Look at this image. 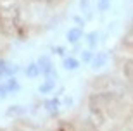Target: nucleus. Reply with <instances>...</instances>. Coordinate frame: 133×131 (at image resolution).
<instances>
[{
  "label": "nucleus",
  "instance_id": "nucleus-17",
  "mask_svg": "<svg viewBox=\"0 0 133 131\" xmlns=\"http://www.w3.org/2000/svg\"><path fill=\"white\" fill-rule=\"evenodd\" d=\"M97 9H99L100 12H105V10L109 9V2H104V0H99V4H97Z\"/></svg>",
  "mask_w": 133,
  "mask_h": 131
},
{
  "label": "nucleus",
  "instance_id": "nucleus-13",
  "mask_svg": "<svg viewBox=\"0 0 133 131\" xmlns=\"http://www.w3.org/2000/svg\"><path fill=\"white\" fill-rule=\"evenodd\" d=\"M7 85V90H9V93H16V92H19V88H21V85L17 81H16L14 78H9V81L5 83Z\"/></svg>",
  "mask_w": 133,
  "mask_h": 131
},
{
  "label": "nucleus",
  "instance_id": "nucleus-11",
  "mask_svg": "<svg viewBox=\"0 0 133 131\" xmlns=\"http://www.w3.org/2000/svg\"><path fill=\"white\" fill-rule=\"evenodd\" d=\"M26 112V109L24 107H19V105H12V107H9V109H7V116H23V114H24Z\"/></svg>",
  "mask_w": 133,
  "mask_h": 131
},
{
  "label": "nucleus",
  "instance_id": "nucleus-3",
  "mask_svg": "<svg viewBox=\"0 0 133 131\" xmlns=\"http://www.w3.org/2000/svg\"><path fill=\"white\" fill-rule=\"evenodd\" d=\"M38 66H40V69H42L43 76H47V79H52L55 76L54 66H52V62H50L49 55H42V57L38 59Z\"/></svg>",
  "mask_w": 133,
  "mask_h": 131
},
{
  "label": "nucleus",
  "instance_id": "nucleus-14",
  "mask_svg": "<svg viewBox=\"0 0 133 131\" xmlns=\"http://www.w3.org/2000/svg\"><path fill=\"white\" fill-rule=\"evenodd\" d=\"M54 131H74V126L71 124V122H68V121H61Z\"/></svg>",
  "mask_w": 133,
  "mask_h": 131
},
{
  "label": "nucleus",
  "instance_id": "nucleus-22",
  "mask_svg": "<svg viewBox=\"0 0 133 131\" xmlns=\"http://www.w3.org/2000/svg\"><path fill=\"white\" fill-rule=\"evenodd\" d=\"M71 104H73V98L68 97V98H66V105H71Z\"/></svg>",
  "mask_w": 133,
  "mask_h": 131
},
{
  "label": "nucleus",
  "instance_id": "nucleus-19",
  "mask_svg": "<svg viewBox=\"0 0 133 131\" xmlns=\"http://www.w3.org/2000/svg\"><path fill=\"white\" fill-rule=\"evenodd\" d=\"M88 4H90V0H79V9L87 10V9H88Z\"/></svg>",
  "mask_w": 133,
  "mask_h": 131
},
{
  "label": "nucleus",
  "instance_id": "nucleus-5",
  "mask_svg": "<svg viewBox=\"0 0 133 131\" xmlns=\"http://www.w3.org/2000/svg\"><path fill=\"white\" fill-rule=\"evenodd\" d=\"M61 107V100L59 98H50V100H47V102H43V109L49 114H55V112L59 111Z\"/></svg>",
  "mask_w": 133,
  "mask_h": 131
},
{
  "label": "nucleus",
  "instance_id": "nucleus-16",
  "mask_svg": "<svg viewBox=\"0 0 133 131\" xmlns=\"http://www.w3.org/2000/svg\"><path fill=\"white\" fill-rule=\"evenodd\" d=\"M97 38H99V35L95 33V31L88 35V43H90V47H95V43H97Z\"/></svg>",
  "mask_w": 133,
  "mask_h": 131
},
{
  "label": "nucleus",
  "instance_id": "nucleus-1",
  "mask_svg": "<svg viewBox=\"0 0 133 131\" xmlns=\"http://www.w3.org/2000/svg\"><path fill=\"white\" fill-rule=\"evenodd\" d=\"M0 28L9 36H14L21 31V9L17 4L0 7Z\"/></svg>",
  "mask_w": 133,
  "mask_h": 131
},
{
  "label": "nucleus",
  "instance_id": "nucleus-6",
  "mask_svg": "<svg viewBox=\"0 0 133 131\" xmlns=\"http://www.w3.org/2000/svg\"><path fill=\"white\" fill-rule=\"evenodd\" d=\"M81 36H83L81 28H71L68 31V35H66V38H68L69 43H76V42H79V40H81Z\"/></svg>",
  "mask_w": 133,
  "mask_h": 131
},
{
  "label": "nucleus",
  "instance_id": "nucleus-4",
  "mask_svg": "<svg viewBox=\"0 0 133 131\" xmlns=\"http://www.w3.org/2000/svg\"><path fill=\"white\" fill-rule=\"evenodd\" d=\"M105 62H107V53H105V52H99V53H95L94 60H92V67L97 71V69L104 67Z\"/></svg>",
  "mask_w": 133,
  "mask_h": 131
},
{
  "label": "nucleus",
  "instance_id": "nucleus-2",
  "mask_svg": "<svg viewBox=\"0 0 133 131\" xmlns=\"http://www.w3.org/2000/svg\"><path fill=\"white\" fill-rule=\"evenodd\" d=\"M116 100V95L112 92H97V93H92L88 98V107H90V112L94 114L95 117H99L100 122L104 121V111L107 109L111 104Z\"/></svg>",
  "mask_w": 133,
  "mask_h": 131
},
{
  "label": "nucleus",
  "instance_id": "nucleus-20",
  "mask_svg": "<svg viewBox=\"0 0 133 131\" xmlns=\"http://www.w3.org/2000/svg\"><path fill=\"white\" fill-rule=\"evenodd\" d=\"M73 21H74V23H76V24H78V28H79V26H83V24H85V21L81 19L79 16H74V17H73Z\"/></svg>",
  "mask_w": 133,
  "mask_h": 131
},
{
  "label": "nucleus",
  "instance_id": "nucleus-10",
  "mask_svg": "<svg viewBox=\"0 0 133 131\" xmlns=\"http://www.w3.org/2000/svg\"><path fill=\"white\" fill-rule=\"evenodd\" d=\"M54 86H55L54 79H45V81L38 86V92L40 93H50L52 90H54Z\"/></svg>",
  "mask_w": 133,
  "mask_h": 131
},
{
  "label": "nucleus",
  "instance_id": "nucleus-21",
  "mask_svg": "<svg viewBox=\"0 0 133 131\" xmlns=\"http://www.w3.org/2000/svg\"><path fill=\"white\" fill-rule=\"evenodd\" d=\"M54 52L57 53V55H64V47H55Z\"/></svg>",
  "mask_w": 133,
  "mask_h": 131
},
{
  "label": "nucleus",
  "instance_id": "nucleus-9",
  "mask_svg": "<svg viewBox=\"0 0 133 131\" xmlns=\"http://www.w3.org/2000/svg\"><path fill=\"white\" fill-rule=\"evenodd\" d=\"M121 69H123L124 76L133 81V59H126V60L123 62V67H121Z\"/></svg>",
  "mask_w": 133,
  "mask_h": 131
},
{
  "label": "nucleus",
  "instance_id": "nucleus-8",
  "mask_svg": "<svg viewBox=\"0 0 133 131\" xmlns=\"http://www.w3.org/2000/svg\"><path fill=\"white\" fill-rule=\"evenodd\" d=\"M79 60L78 59H74V57H68V59H64V62H62V66H64V69L66 71H76V69L79 67Z\"/></svg>",
  "mask_w": 133,
  "mask_h": 131
},
{
  "label": "nucleus",
  "instance_id": "nucleus-12",
  "mask_svg": "<svg viewBox=\"0 0 133 131\" xmlns=\"http://www.w3.org/2000/svg\"><path fill=\"white\" fill-rule=\"evenodd\" d=\"M9 67L10 64L4 59H0V78H9Z\"/></svg>",
  "mask_w": 133,
  "mask_h": 131
},
{
  "label": "nucleus",
  "instance_id": "nucleus-15",
  "mask_svg": "<svg viewBox=\"0 0 133 131\" xmlns=\"http://www.w3.org/2000/svg\"><path fill=\"white\" fill-rule=\"evenodd\" d=\"M94 53H92V50H83L81 52V62H92L94 60Z\"/></svg>",
  "mask_w": 133,
  "mask_h": 131
},
{
  "label": "nucleus",
  "instance_id": "nucleus-7",
  "mask_svg": "<svg viewBox=\"0 0 133 131\" xmlns=\"http://www.w3.org/2000/svg\"><path fill=\"white\" fill-rule=\"evenodd\" d=\"M40 73H42V69H40L38 62H30L28 64V67H26V76H28V78H38Z\"/></svg>",
  "mask_w": 133,
  "mask_h": 131
},
{
  "label": "nucleus",
  "instance_id": "nucleus-23",
  "mask_svg": "<svg viewBox=\"0 0 133 131\" xmlns=\"http://www.w3.org/2000/svg\"><path fill=\"white\" fill-rule=\"evenodd\" d=\"M14 131H24V129H14Z\"/></svg>",
  "mask_w": 133,
  "mask_h": 131
},
{
  "label": "nucleus",
  "instance_id": "nucleus-24",
  "mask_svg": "<svg viewBox=\"0 0 133 131\" xmlns=\"http://www.w3.org/2000/svg\"><path fill=\"white\" fill-rule=\"evenodd\" d=\"M104 2H111V0H104Z\"/></svg>",
  "mask_w": 133,
  "mask_h": 131
},
{
  "label": "nucleus",
  "instance_id": "nucleus-18",
  "mask_svg": "<svg viewBox=\"0 0 133 131\" xmlns=\"http://www.w3.org/2000/svg\"><path fill=\"white\" fill-rule=\"evenodd\" d=\"M9 95V90H7V85H0V100L5 98Z\"/></svg>",
  "mask_w": 133,
  "mask_h": 131
}]
</instances>
